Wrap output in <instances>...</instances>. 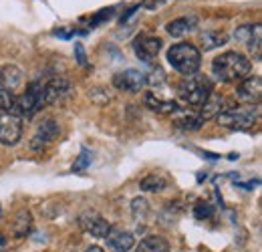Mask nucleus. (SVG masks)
Here are the masks:
<instances>
[{"mask_svg":"<svg viewBox=\"0 0 262 252\" xmlns=\"http://www.w3.org/2000/svg\"><path fill=\"white\" fill-rule=\"evenodd\" d=\"M260 109L258 105H244V107H236V109H224L216 119L222 127L228 129H250L258 121Z\"/></svg>","mask_w":262,"mask_h":252,"instance_id":"obj_4","label":"nucleus"},{"mask_svg":"<svg viewBox=\"0 0 262 252\" xmlns=\"http://www.w3.org/2000/svg\"><path fill=\"white\" fill-rule=\"evenodd\" d=\"M75 59L81 67H87V55H85V47L81 43H75Z\"/></svg>","mask_w":262,"mask_h":252,"instance_id":"obj_30","label":"nucleus"},{"mask_svg":"<svg viewBox=\"0 0 262 252\" xmlns=\"http://www.w3.org/2000/svg\"><path fill=\"white\" fill-rule=\"evenodd\" d=\"M246 45H248V49H250V53H252V59H254V61H260L262 59V29H260V25H254L252 36H250V40H248Z\"/></svg>","mask_w":262,"mask_h":252,"instance_id":"obj_23","label":"nucleus"},{"mask_svg":"<svg viewBox=\"0 0 262 252\" xmlns=\"http://www.w3.org/2000/svg\"><path fill=\"white\" fill-rule=\"evenodd\" d=\"M61 135V127L55 119H45L42 123H38L36 131H34L33 139H31V150L40 152L45 150L49 143H53L55 139H59Z\"/></svg>","mask_w":262,"mask_h":252,"instance_id":"obj_7","label":"nucleus"},{"mask_svg":"<svg viewBox=\"0 0 262 252\" xmlns=\"http://www.w3.org/2000/svg\"><path fill=\"white\" fill-rule=\"evenodd\" d=\"M79 226H81V230L85 234H91L95 238H105L109 234V230H111V224L105 220L101 214L91 212V210H87V212H83L79 216Z\"/></svg>","mask_w":262,"mask_h":252,"instance_id":"obj_9","label":"nucleus"},{"mask_svg":"<svg viewBox=\"0 0 262 252\" xmlns=\"http://www.w3.org/2000/svg\"><path fill=\"white\" fill-rule=\"evenodd\" d=\"M252 31H254V25H242L240 29H236L234 36H236V40H240V43H248L250 36H252Z\"/></svg>","mask_w":262,"mask_h":252,"instance_id":"obj_28","label":"nucleus"},{"mask_svg":"<svg viewBox=\"0 0 262 252\" xmlns=\"http://www.w3.org/2000/svg\"><path fill=\"white\" fill-rule=\"evenodd\" d=\"M171 115H173V125L184 129V131H198L204 123L200 115L192 113V111H186V109H178Z\"/></svg>","mask_w":262,"mask_h":252,"instance_id":"obj_16","label":"nucleus"},{"mask_svg":"<svg viewBox=\"0 0 262 252\" xmlns=\"http://www.w3.org/2000/svg\"><path fill=\"white\" fill-rule=\"evenodd\" d=\"M262 95V79L258 75H250L246 77L242 83H238V89H236V99L240 103H246V105H258Z\"/></svg>","mask_w":262,"mask_h":252,"instance_id":"obj_10","label":"nucleus"},{"mask_svg":"<svg viewBox=\"0 0 262 252\" xmlns=\"http://www.w3.org/2000/svg\"><path fill=\"white\" fill-rule=\"evenodd\" d=\"M85 252H103V248H101V246H89Z\"/></svg>","mask_w":262,"mask_h":252,"instance_id":"obj_34","label":"nucleus"},{"mask_svg":"<svg viewBox=\"0 0 262 252\" xmlns=\"http://www.w3.org/2000/svg\"><path fill=\"white\" fill-rule=\"evenodd\" d=\"M200 40H202V49L204 51H212V49H218V47L226 45L228 36L224 32H202Z\"/></svg>","mask_w":262,"mask_h":252,"instance_id":"obj_21","label":"nucleus"},{"mask_svg":"<svg viewBox=\"0 0 262 252\" xmlns=\"http://www.w3.org/2000/svg\"><path fill=\"white\" fill-rule=\"evenodd\" d=\"M33 230V214L29 210H18L12 220V234L16 238H25Z\"/></svg>","mask_w":262,"mask_h":252,"instance_id":"obj_19","label":"nucleus"},{"mask_svg":"<svg viewBox=\"0 0 262 252\" xmlns=\"http://www.w3.org/2000/svg\"><path fill=\"white\" fill-rule=\"evenodd\" d=\"M145 83H147L145 73H141L137 69H125V71H121L113 77L115 89L125 91V93H139L145 87Z\"/></svg>","mask_w":262,"mask_h":252,"instance_id":"obj_6","label":"nucleus"},{"mask_svg":"<svg viewBox=\"0 0 262 252\" xmlns=\"http://www.w3.org/2000/svg\"><path fill=\"white\" fill-rule=\"evenodd\" d=\"M222 111H224V97L210 93V97L204 101V105L200 109V117H202V121H208L212 117H218Z\"/></svg>","mask_w":262,"mask_h":252,"instance_id":"obj_17","label":"nucleus"},{"mask_svg":"<svg viewBox=\"0 0 262 252\" xmlns=\"http://www.w3.org/2000/svg\"><path fill=\"white\" fill-rule=\"evenodd\" d=\"M143 105L149 109V111H156V113H162V115H171L173 111H178V103L176 101H167L162 99L154 93H145L143 95Z\"/></svg>","mask_w":262,"mask_h":252,"instance_id":"obj_15","label":"nucleus"},{"mask_svg":"<svg viewBox=\"0 0 262 252\" xmlns=\"http://www.w3.org/2000/svg\"><path fill=\"white\" fill-rule=\"evenodd\" d=\"M178 93H180L184 103H188L192 107H202L204 101L210 97V93H214L212 91V81L204 75H198V73L190 75L180 83Z\"/></svg>","mask_w":262,"mask_h":252,"instance_id":"obj_3","label":"nucleus"},{"mask_svg":"<svg viewBox=\"0 0 262 252\" xmlns=\"http://www.w3.org/2000/svg\"><path fill=\"white\" fill-rule=\"evenodd\" d=\"M167 63L180 75L190 77V75H196L202 65V53L192 43H178L167 51Z\"/></svg>","mask_w":262,"mask_h":252,"instance_id":"obj_2","label":"nucleus"},{"mask_svg":"<svg viewBox=\"0 0 262 252\" xmlns=\"http://www.w3.org/2000/svg\"><path fill=\"white\" fill-rule=\"evenodd\" d=\"M113 16V6H109V8H103L99 14H95L91 20H89V27L93 29L95 25H99V23H103V20H107V18H111Z\"/></svg>","mask_w":262,"mask_h":252,"instance_id":"obj_29","label":"nucleus"},{"mask_svg":"<svg viewBox=\"0 0 262 252\" xmlns=\"http://www.w3.org/2000/svg\"><path fill=\"white\" fill-rule=\"evenodd\" d=\"M139 188L143 190V192H162L164 188H167V180H165L164 176L151 174V176H145L139 182Z\"/></svg>","mask_w":262,"mask_h":252,"instance_id":"obj_22","label":"nucleus"},{"mask_svg":"<svg viewBox=\"0 0 262 252\" xmlns=\"http://www.w3.org/2000/svg\"><path fill=\"white\" fill-rule=\"evenodd\" d=\"M91 159H93V154H91V150L89 148H81V154H79V158L77 161L73 163V167H71V172H85L89 165H91Z\"/></svg>","mask_w":262,"mask_h":252,"instance_id":"obj_26","label":"nucleus"},{"mask_svg":"<svg viewBox=\"0 0 262 252\" xmlns=\"http://www.w3.org/2000/svg\"><path fill=\"white\" fill-rule=\"evenodd\" d=\"M14 103H16V95L12 93L10 89H0V111L4 115H12Z\"/></svg>","mask_w":262,"mask_h":252,"instance_id":"obj_24","label":"nucleus"},{"mask_svg":"<svg viewBox=\"0 0 262 252\" xmlns=\"http://www.w3.org/2000/svg\"><path fill=\"white\" fill-rule=\"evenodd\" d=\"M194 216L198 220H208V218L214 216V208L208 202H198L196 208H194Z\"/></svg>","mask_w":262,"mask_h":252,"instance_id":"obj_27","label":"nucleus"},{"mask_svg":"<svg viewBox=\"0 0 262 252\" xmlns=\"http://www.w3.org/2000/svg\"><path fill=\"white\" fill-rule=\"evenodd\" d=\"M135 252H169V242L162 236H145Z\"/></svg>","mask_w":262,"mask_h":252,"instance_id":"obj_20","label":"nucleus"},{"mask_svg":"<svg viewBox=\"0 0 262 252\" xmlns=\"http://www.w3.org/2000/svg\"><path fill=\"white\" fill-rule=\"evenodd\" d=\"M133 51H135L137 59H141L143 63H151L158 57V53L162 51V38L151 36V34H139L133 43Z\"/></svg>","mask_w":262,"mask_h":252,"instance_id":"obj_8","label":"nucleus"},{"mask_svg":"<svg viewBox=\"0 0 262 252\" xmlns=\"http://www.w3.org/2000/svg\"><path fill=\"white\" fill-rule=\"evenodd\" d=\"M23 83V71L16 65H0V89H16Z\"/></svg>","mask_w":262,"mask_h":252,"instance_id":"obj_14","label":"nucleus"},{"mask_svg":"<svg viewBox=\"0 0 262 252\" xmlns=\"http://www.w3.org/2000/svg\"><path fill=\"white\" fill-rule=\"evenodd\" d=\"M107 240V246L111 252H129L135 246V238L133 234H129L127 230H121V228H113L109 230V234L105 236Z\"/></svg>","mask_w":262,"mask_h":252,"instance_id":"obj_13","label":"nucleus"},{"mask_svg":"<svg viewBox=\"0 0 262 252\" xmlns=\"http://www.w3.org/2000/svg\"><path fill=\"white\" fill-rule=\"evenodd\" d=\"M6 244H8V238L0 232V250H2V248H6Z\"/></svg>","mask_w":262,"mask_h":252,"instance_id":"obj_33","label":"nucleus"},{"mask_svg":"<svg viewBox=\"0 0 262 252\" xmlns=\"http://www.w3.org/2000/svg\"><path fill=\"white\" fill-rule=\"evenodd\" d=\"M23 135V123L16 115H0V143L14 145Z\"/></svg>","mask_w":262,"mask_h":252,"instance_id":"obj_12","label":"nucleus"},{"mask_svg":"<svg viewBox=\"0 0 262 252\" xmlns=\"http://www.w3.org/2000/svg\"><path fill=\"white\" fill-rule=\"evenodd\" d=\"M252 63L242 53L230 51L212 61V75L220 83H242L246 77H250Z\"/></svg>","mask_w":262,"mask_h":252,"instance_id":"obj_1","label":"nucleus"},{"mask_svg":"<svg viewBox=\"0 0 262 252\" xmlns=\"http://www.w3.org/2000/svg\"><path fill=\"white\" fill-rule=\"evenodd\" d=\"M258 184H260V182H258V180H254V182H244V184H240V182H238L236 186H240V188H244V190H254V186H258Z\"/></svg>","mask_w":262,"mask_h":252,"instance_id":"obj_32","label":"nucleus"},{"mask_svg":"<svg viewBox=\"0 0 262 252\" xmlns=\"http://www.w3.org/2000/svg\"><path fill=\"white\" fill-rule=\"evenodd\" d=\"M0 222H2V206H0Z\"/></svg>","mask_w":262,"mask_h":252,"instance_id":"obj_35","label":"nucleus"},{"mask_svg":"<svg viewBox=\"0 0 262 252\" xmlns=\"http://www.w3.org/2000/svg\"><path fill=\"white\" fill-rule=\"evenodd\" d=\"M42 87L45 83L40 81H34L29 85V91L20 97H16V103H14V111L12 115H16L18 119H31L36 111H40V107L45 105V99H42Z\"/></svg>","mask_w":262,"mask_h":252,"instance_id":"obj_5","label":"nucleus"},{"mask_svg":"<svg viewBox=\"0 0 262 252\" xmlns=\"http://www.w3.org/2000/svg\"><path fill=\"white\" fill-rule=\"evenodd\" d=\"M131 212L135 220H145V216L149 214V202L145 198H135L131 202Z\"/></svg>","mask_w":262,"mask_h":252,"instance_id":"obj_25","label":"nucleus"},{"mask_svg":"<svg viewBox=\"0 0 262 252\" xmlns=\"http://www.w3.org/2000/svg\"><path fill=\"white\" fill-rule=\"evenodd\" d=\"M71 93V83L67 81L65 77H53L45 83L42 87V99L45 105H55L59 101H63L67 95Z\"/></svg>","mask_w":262,"mask_h":252,"instance_id":"obj_11","label":"nucleus"},{"mask_svg":"<svg viewBox=\"0 0 262 252\" xmlns=\"http://www.w3.org/2000/svg\"><path fill=\"white\" fill-rule=\"evenodd\" d=\"M196 25H198L196 16H180V18H176V20L167 23L165 31H167L169 36L180 38V36H184V34H188V32L194 31V29H196Z\"/></svg>","mask_w":262,"mask_h":252,"instance_id":"obj_18","label":"nucleus"},{"mask_svg":"<svg viewBox=\"0 0 262 252\" xmlns=\"http://www.w3.org/2000/svg\"><path fill=\"white\" fill-rule=\"evenodd\" d=\"M139 8H141V6H139V4H135V6H131L129 10H127V12H125V14H123V16H121V20H119V23H121V25H125V23H127V20H129V16H133V14H135V12H137V10H139Z\"/></svg>","mask_w":262,"mask_h":252,"instance_id":"obj_31","label":"nucleus"}]
</instances>
